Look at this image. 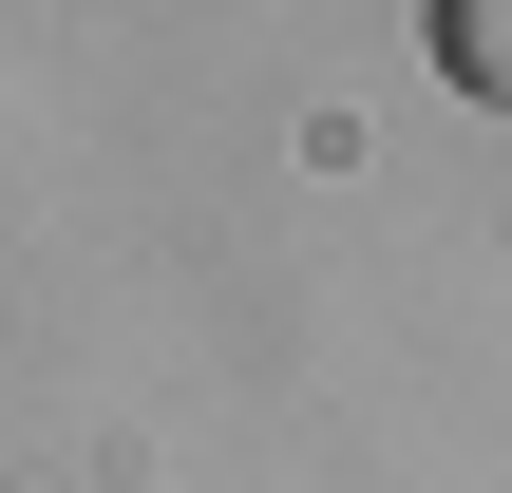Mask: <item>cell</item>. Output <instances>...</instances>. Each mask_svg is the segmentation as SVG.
<instances>
[{"label": "cell", "instance_id": "6da1fadb", "mask_svg": "<svg viewBox=\"0 0 512 493\" xmlns=\"http://www.w3.org/2000/svg\"><path fill=\"white\" fill-rule=\"evenodd\" d=\"M437 76L475 114H512V0H437Z\"/></svg>", "mask_w": 512, "mask_h": 493}]
</instances>
